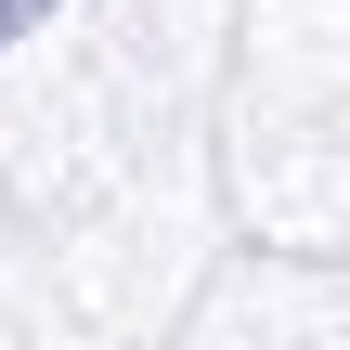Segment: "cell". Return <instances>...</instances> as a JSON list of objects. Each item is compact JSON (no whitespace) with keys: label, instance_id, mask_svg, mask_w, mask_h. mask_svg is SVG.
<instances>
[{"label":"cell","instance_id":"1","mask_svg":"<svg viewBox=\"0 0 350 350\" xmlns=\"http://www.w3.org/2000/svg\"><path fill=\"white\" fill-rule=\"evenodd\" d=\"M39 13H52V0H0V52H13V39H26Z\"/></svg>","mask_w":350,"mask_h":350}]
</instances>
